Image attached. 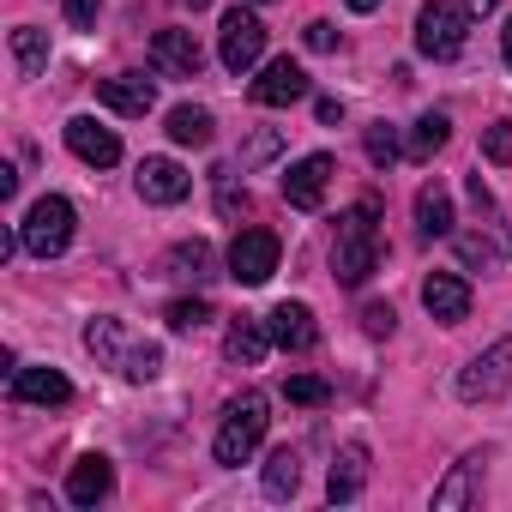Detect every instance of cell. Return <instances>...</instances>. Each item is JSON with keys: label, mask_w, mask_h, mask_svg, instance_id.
I'll return each mask as SVG.
<instances>
[{"label": "cell", "mask_w": 512, "mask_h": 512, "mask_svg": "<svg viewBox=\"0 0 512 512\" xmlns=\"http://www.w3.org/2000/svg\"><path fill=\"white\" fill-rule=\"evenodd\" d=\"M260 55H266V25L253 19L247 7H229L223 25H217V61L229 73H253V67H260Z\"/></svg>", "instance_id": "cell-6"}, {"label": "cell", "mask_w": 512, "mask_h": 512, "mask_svg": "<svg viewBox=\"0 0 512 512\" xmlns=\"http://www.w3.org/2000/svg\"><path fill=\"white\" fill-rule=\"evenodd\" d=\"M470 19H476L470 0H422V13H416V55H428V61L464 55Z\"/></svg>", "instance_id": "cell-2"}, {"label": "cell", "mask_w": 512, "mask_h": 512, "mask_svg": "<svg viewBox=\"0 0 512 512\" xmlns=\"http://www.w3.org/2000/svg\"><path fill=\"white\" fill-rule=\"evenodd\" d=\"M253 7H266V0H253Z\"/></svg>", "instance_id": "cell-42"}, {"label": "cell", "mask_w": 512, "mask_h": 512, "mask_svg": "<svg viewBox=\"0 0 512 512\" xmlns=\"http://www.w3.org/2000/svg\"><path fill=\"white\" fill-rule=\"evenodd\" d=\"M506 386H512V338L488 344L482 356H470L458 368V398L464 404H494V398H506Z\"/></svg>", "instance_id": "cell-5"}, {"label": "cell", "mask_w": 512, "mask_h": 512, "mask_svg": "<svg viewBox=\"0 0 512 512\" xmlns=\"http://www.w3.org/2000/svg\"><path fill=\"white\" fill-rule=\"evenodd\" d=\"M253 103H260V109H290V103H302L308 97V73L284 55V61H272L260 79H253V91H247Z\"/></svg>", "instance_id": "cell-14"}, {"label": "cell", "mask_w": 512, "mask_h": 512, "mask_svg": "<svg viewBox=\"0 0 512 512\" xmlns=\"http://www.w3.org/2000/svg\"><path fill=\"white\" fill-rule=\"evenodd\" d=\"M422 308L440 320V326H464L470 320V284L458 272H428L422 278Z\"/></svg>", "instance_id": "cell-12"}, {"label": "cell", "mask_w": 512, "mask_h": 512, "mask_svg": "<svg viewBox=\"0 0 512 512\" xmlns=\"http://www.w3.org/2000/svg\"><path fill=\"white\" fill-rule=\"evenodd\" d=\"M272 344H278V338H272V320H253V314H235L229 332H223V356L241 362V368H260Z\"/></svg>", "instance_id": "cell-15"}, {"label": "cell", "mask_w": 512, "mask_h": 512, "mask_svg": "<svg viewBox=\"0 0 512 512\" xmlns=\"http://www.w3.org/2000/svg\"><path fill=\"white\" fill-rule=\"evenodd\" d=\"M187 193H193V175L175 157H145L139 163V199L145 205H181Z\"/></svg>", "instance_id": "cell-11"}, {"label": "cell", "mask_w": 512, "mask_h": 512, "mask_svg": "<svg viewBox=\"0 0 512 512\" xmlns=\"http://www.w3.org/2000/svg\"><path fill=\"white\" fill-rule=\"evenodd\" d=\"M284 392H290V404H326V398H332V386H326L320 374H290Z\"/></svg>", "instance_id": "cell-32"}, {"label": "cell", "mask_w": 512, "mask_h": 512, "mask_svg": "<svg viewBox=\"0 0 512 512\" xmlns=\"http://www.w3.org/2000/svg\"><path fill=\"white\" fill-rule=\"evenodd\" d=\"M266 410H272L266 392H241V398H229L223 428H217V440H211V458H217V464H247L253 446L266 440V422H272Z\"/></svg>", "instance_id": "cell-3"}, {"label": "cell", "mask_w": 512, "mask_h": 512, "mask_svg": "<svg viewBox=\"0 0 512 512\" xmlns=\"http://www.w3.org/2000/svg\"><path fill=\"white\" fill-rule=\"evenodd\" d=\"M163 133H169L175 145H193V151H199V145H211V115H205L199 103H181V109H169V127H163Z\"/></svg>", "instance_id": "cell-25"}, {"label": "cell", "mask_w": 512, "mask_h": 512, "mask_svg": "<svg viewBox=\"0 0 512 512\" xmlns=\"http://www.w3.org/2000/svg\"><path fill=\"white\" fill-rule=\"evenodd\" d=\"M482 470H488V452H464V458L446 470V482L434 488V506H440V512L476 506V500H482Z\"/></svg>", "instance_id": "cell-13"}, {"label": "cell", "mask_w": 512, "mask_h": 512, "mask_svg": "<svg viewBox=\"0 0 512 512\" xmlns=\"http://www.w3.org/2000/svg\"><path fill=\"white\" fill-rule=\"evenodd\" d=\"M109 488H115V464H109L103 452H85V458L67 470V500H73V506H103Z\"/></svg>", "instance_id": "cell-19"}, {"label": "cell", "mask_w": 512, "mask_h": 512, "mask_svg": "<svg viewBox=\"0 0 512 512\" xmlns=\"http://www.w3.org/2000/svg\"><path fill=\"white\" fill-rule=\"evenodd\" d=\"M121 374H127L133 386L157 380V374H163V344H133V350L121 356Z\"/></svg>", "instance_id": "cell-27"}, {"label": "cell", "mask_w": 512, "mask_h": 512, "mask_svg": "<svg viewBox=\"0 0 512 512\" xmlns=\"http://www.w3.org/2000/svg\"><path fill=\"white\" fill-rule=\"evenodd\" d=\"M61 13L73 31H97V13H103V0H61Z\"/></svg>", "instance_id": "cell-34"}, {"label": "cell", "mask_w": 512, "mask_h": 512, "mask_svg": "<svg viewBox=\"0 0 512 512\" xmlns=\"http://www.w3.org/2000/svg\"><path fill=\"white\" fill-rule=\"evenodd\" d=\"M85 350H91L97 362H121V356H127V350H121V320L97 314V320L85 326Z\"/></svg>", "instance_id": "cell-26"}, {"label": "cell", "mask_w": 512, "mask_h": 512, "mask_svg": "<svg viewBox=\"0 0 512 512\" xmlns=\"http://www.w3.org/2000/svg\"><path fill=\"white\" fill-rule=\"evenodd\" d=\"M344 7H350V13H380L386 0H344Z\"/></svg>", "instance_id": "cell-38"}, {"label": "cell", "mask_w": 512, "mask_h": 512, "mask_svg": "<svg viewBox=\"0 0 512 512\" xmlns=\"http://www.w3.org/2000/svg\"><path fill=\"white\" fill-rule=\"evenodd\" d=\"M302 488V452L296 446H278L266 458V500H290Z\"/></svg>", "instance_id": "cell-22"}, {"label": "cell", "mask_w": 512, "mask_h": 512, "mask_svg": "<svg viewBox=\"0 0 512 512\" xmlns=\"http://www.w3.org/2000/svg\"><path fill=\"white\" fill-rule=\"evenodd\" d=\"M392 326H398L392 302H368V308H362V332H368V338H392Z\"/></svg>", "instance_id": "cell-33"}, {"label": "cell", "mask_w": 512, "mask_h": 512, "mask_svg": "<svg viewBox=\"0 0 512 512\" xmlns=\"http://www.w3.org/2000/svg\"><path fill=\"white\" fill-rule=\"evenodd\" d=\"M272 151H278V133H253V139H247V151H241V169H253V163H266Z\"/></svg>", "instance_id": "cell-35"}, {"label": "cell", "mask_w": 512, "mask_h": 512, "mask_svg": "<svg viewBox=\"0 0 512 512\" xmlns=\"http://www.w3.org/2000/svg\"><path fill=\"white\" fill-rule=\"evenodd\" d=\"M308 49H314V55H332V49H338V31H332L326 19H314V25H308Z\"/></svg>", "instance_id": "cell-36"}, {"label": "cell", "mask_w": 512, "mask_h": 512, "mask_svg": "<svg viewBox=\"0 0 512 512\" xmlns=\"http://www.w3.org/2000/svg\"><path fill=\"white\" fill-rule=\"evenodd\" d=\"M187 7H193V13H199V7H211V0H187Z\"/></svg>", "instance_id": "cell-41"}, {"label": "cell", "mask_w": 512, "mask_h": 512, "mask_svg": "<svg viewBox=\"0 0 512 512\" xmlns=\"http://www.w3.org/2000/svg\"><path fill=\"white\" fill-rule=\"evenodd\" d=\"M13 61H19V79H37V73L49 67V31L19 25V31H13Z\"/></svg>", "instance_id": "cell-24"}, {"label": "cell", "mask_w": 512, "mask_h": 512, "mask_svg": "<svg viewBox=\"0 0 512 512\" xmlns=\"http://www.w3.org/2000/svg\"><path fill=\"white\" fill-rule=\"evenodd\" d=\"M73 229H79V211H73V199H61V193H43V199L19 217L25 253H37V260H61V253L73 247Z\"/></svg>", "instance_id": "cell-4"}, {"label": "cell", "mask_w": 512, "mask_h": 512, "mask_svg": "<svg viewBox=\"0 0 512 512\" xmlns=\"http://www.w3.org/2000/svg\"><path fill=\"white\" fill-rule=\"evenodd\" d=\"M332 157L326 151H308L302 163H290V175H284V199L296 205V211H320V199H326V187H332Z\"/></svg>", "instance_id": "cell-10"}, {"label": "cell", "mask_w": 512, "mask_h": 512, "mask_svg": "<svg viewBox=\"0 0 512 512\" xmlns=\"http://www.w3.org/2000/svg\"><path fill=\"white\" fill-rule=\"evenodd\" d=\"M163 320H169V332H199V326L211 320V308H205L199 296H181V302H169V314H163Z\"/></svg>", "instance_id": "cell-30"}, {"label": "cell", "mask_w": 512, "mask_h": 512, "mask_svg": "<svg viewBox=\"0 0 512 512\" xmlns=\"http://www.w3.org/2000/svg\"><path fill=\"white\" fill-rule=\"evenodd\" d=\"M482 157H488L494 169H512V121L482 127Z\"/></svg>", "instance_id": "cell-31"}, {"label": "cell", "mask_w": 512, "mask_h": 512, "mask_svg": "<svg viewBox=\"0 0 512 512\" xmlns=\"http://www.w3.org/2000/svg\"><path fill=\"white\" fill-rule=\"evenodd\" d=\"M97 103H103V109H115V115H151L157 85H151L145 73H115V79H103V85H97Z\"/></svg>", "instance_id": "cell-20"}, {"label": "cell", "mask_w": 512, "mask_h": 512, "mask_svg": "<svg viewBox=\"0 0 512 512\" xmlns=\"http://www.w3.org/2000/svg\"><path fill=\"white\" fill-rule=\"evenodd\" d=\"M151 61H157V73H169V79H199L205 49H199V37H193V31L169 25V31H157V37H151Z\"/></svg>", "instance_id": "cell-9"}, {"label": "cell", "mask_w": 512, "mask_h": 512, "mask_svg": "<svg viewBox=\"0 0 512 512\" xmlns=\"http://www.w3.org/2000/svg\"><path fill=\"white\" fill-rule=\"evenodd\" d=\"M314 115H320L326 127H338V121H344V103H338V97H320V103H314Z\"/></svg>", "instance_id": "cell-37"}, {"label": "cell", "mask_w": 512, "mask_h": 512, "mask_svg": "<svg viewBox=\"0 0 512 512\" xmlns=\"http://www.w3.org/2000/svg\"><path fill=\"white\" fill-rule=\"evenodd\" d=\"M13 404H49V410H61V404H73V380L61 368H19L13 374Z\"/></svg>", "instance_id": "cell-18"}, {"label": "cell", "mask_w": 512, "mask_h": 512, "mask_svg": "<svg viewBox=\"0 0 512 512\" xmlns=\"http://www.w3.org/2000/svg\"><path fill=\"white\" fill-rule=\"evenodd\" d=\"M398 157H404V145H398V133H392L386 121H380V127H368V163H374V169H392Z\"/></svg>", "instance_id": "cell-29"}, {"label": "cell", "mask_w": 512, "mask_h": 512, "mask_svg": "<svg viewBox=\"0 0 512 512\" xmlns=\"http://www.w3.org/2000/svg\"><path fill=\"white\" fill-rule=\"evenodd\" d=\"M362 488H368V446L350 440V446H338V458H332L326 500H332V506H350V500H362Z\"/></svg>", "instance_id": "cell-16"}, {"label": "cell", "mask_w": 512, "mask_h": 512, "mask_svg": "<svg viewBox=\"0 0 512 512\" xmlns=\"http://www.w3.org/2000/svg\"><path fill=\"white\" fill-rule=\"evenodd\" d=\"M452 139V121L440 115V109H428V115H416V127H410V139H404V151L416 157V163H428L440 145Z\"/></svg>", "instance_id": "cell-23"}, {"label": "cell", "mask_w": 512, "mask_h": 512, "mask_svg": "<svg viewBox=\"0 0 512 512\" xmlns=\"http://www.w3.org/2000/svg\"><path fill=\"white\" fill-rule=\"evenodd\" d=\"M278 235L272 229H241L235 241H229V278L235 284H247V290H260L272 272H278Z\"/></svg>", "instance_id": "cell-7"}, {"label": "cell", "mask_w": 512, "mask_h": 512, "mask_svg": "<svg viewBox=\"0 0 512 512\" xmlns=\"http://www.w3.org/2000/svg\"><path fill=\"white\" fill-rule=\"evenodd\" d=\"M205 266H211V247H205V241H181V247L169 253V272H175V278H205Z\"/></svg>", "instance_id": "cell-28"}, {"label": "cell", "mask_w": 512, "mask_h": 512, "mask_svg": "<svg viewBox=\"0 0 512 512\" xmlns=\"http://www.w3.org/2000/svg\"><path fill=\"white\" fill-rule=\"evenodd\" d=\"M470 7H476V13H488V7H494V0H470Z\"/></svg>", "instance_id": "cell-40"}, {"label": "cell", "mask_w": 512, "mask_h": 512, "mask_svg": "<svg viewBox=\"0 0 512 512\" xmlns=\"http://www.w3.org/2000/svg\"><path fill=\"white\" fill-rule=\"evenodd\" d=\"M416 235H422V241L452 235V193H446L440 181H422V187H416Z\"/></svg>", "instance_id": "cell-21"}, {"label": "cell", "mask_w": 512, "mask_h": 512, "mask_svg": "<svg viewBox=\"0 0 512 512\" xmlns=\"http://www.w3.org/2000/svg\"><path fill=\"white\" fill-rule=\"evenodd\" d=\"M266 320H272L278 350H290V356H302V350L320 344V326H314V308H308V302H278Z\"/></svg>", "instance_id": "cell-17"}, {"label": "cell", "mask_w": 512, "mask_h": 512, "mask_svg": "<svg viewBox=\"0 0 512 512\" xmlns=\"http://www.w3.org/2000/svg\"><path fill=\"white\" fill-rule=\"evenodd\" d=\"M67 151H73L79 163H91V169H115V163H121V139H115V127H103L97 115H73V121H67Z\"/></svg>", "instance_id": "cell-8"}, {"label": "cell", "mask_w": 512, "mask_h": 512, "mask_svg": "<svg viewBox=\"0 0 512 512\" xmlns=\"http://www.w3.org/2000/svg\"><path fill=\"white\" fill-rule=\"evenodd\" d=\"M374 199H362V205H350L344 217H338V235H332V278L344 284V290H362L374 272H380V229H374Z\"/></svg>", "instance_id": "cell-1"}, {"label": "cell", "mask_w": 512, "mask_h": 512, "mask_svg": "<svg viewBox=\"0 0 512 512\" xmlns=\"http://www.w3.org/2000/svg\"><path fill=\"white\" fill-rule=\"evenodd\" d=\"M500 55H506V67H512V19H506V31H500Z\"/></svg>", "instance_id": "cell-39"}]
</instances>
